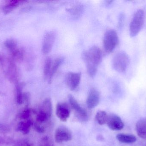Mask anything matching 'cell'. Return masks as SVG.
Segmentation results:
<instances>
[{"mask_svg":"<svg viewBox=\"0 0 146 146\" xmlns=\"http://www.w3.org/2000/svg\"><path fill=\"white\" fill-rule=\"evenodd\" d=\"M82 56L88 75L91 78H94L96 75L98 68L102 61V51L98 46H93L83 51Z\"/></svg>","mask_w":146,"mask_h":146,"instance_id":"cell-1","label":"cell"},{"mask_svg":"<svg viewBox=\"0 0 146 146\" xmlns=\"http://www.w3.org/2000/svg\"><path fill=\"white\" fill-rule=\"evenodd\" d=\"M119 43L117 33L113 29L106 31L103 39V45L105 51L107 53H111Z\"/></svg>","mask_w":146,"mask_h":146,"instance_id":"cell-2","label":"cell"},{"mask_svg":"<svg viewBox=\"0 0 146 146\" xmlns=\"http://www.w3.org/2000/svg\"><path fill=\"white\" fill-rule=\"evenodd\" d=\"M145 15L142 9H139L134 15L129 26V31L131 37H134L139 33L144 24Z\"/></svg>","mask_w":146,"mask_h":146,"instance_id":"cell-3","label":"cell"},{"mask_svg":"<svg viewBox=\"0 0 146 146\" xmlns=\"http://www.w3.org/2000/svg\"><path fill=\"white\" fill-rule=\"evenodd\" d=\"M128 55L124 51H120L117 53L112 60V67L115 70L119 73L125 72L129 64Z\"/></svg>","mask_w":146,"mask_h":146,"instance_id":"cell-4","label":"cell"},{"mask_svg":"<svg viewBox=\"0 0 146 146\" xmlns=\"http://www.w3.org/2000/svg\"><path fill=\"white\" fill-rule=\"evenodd\" d=\"M56 38V33L53 31H48L45 33L42 44V52L44 54L47 55L52 50Z\"/></svg>","mask_w":146,"mask_h":146,"instance_id":"cell-5","label":"cell"},{"mask_svg":"<svg viewBox=\"0 0 146 146\" xmlns=\"http://www.w3.org/2000/svg\"><path fill=\"white\" fill-rule=\"evenodd\" d=\"M68 98L70 105L76 113L77 117L82 121H87L88 115L86 111L80 106L72 95L71 94L68 95Z\"/></svg>","mask_w":146,"mask_h":146,"instance_id":"cell-6","label":"cell"},{"mask_svg":"<svg viewBox=\"0 0 146 146\" xmlns=\"http://www.w3.org/2000/svg\"><path fill=\"white\" fill-rule=\"evenodd\" d=\"M72 139V134L70 129L64 126L57 128L55 133V139L57 143L70 141Z\"/></svg>","mask_w":146,"mask_h":146,"instance_id":"cell-7","label":"cell"},{"mask_svg":"<svg viewBox=\"0 0 146 146\" xmlns=\"http://www.w3.org/2000/svg\"><path fill=\"white\" fill-rule=\"evenodd\" d=\"M81 79V73L69 72L66 76V82L69 89L71 91H74L79 86L80 83Z\"/></svg>","mask_w":146,"mask_h":146,"instance_id":"cell-8","label":"cell"},{"mask_svg":"<svg viewBox=\"0 0 146 146\" xmlns=\"http://www.w3.org/2000/svg\"><path fill=\"white\" fill-rule=\"evenodd\" d=\"M106 124L110 129L114 131L121 130L124 127V123L121 119L114 114L108 115Z\"/></svg>","mask_w":146,"mask_h":146,"instance_id":"cell-9","label":"cell"},{"mask_svg":"<svg viewBox=\"0 0 146 146\" xmlns=\"http://www.w3.org/2000/svg\"><path fill=\"white\" fill-rule=\"evenodd\" d=\"M100 100V95L98 91L94 88L91 89L88 93L86 100L88 108L92 109L98 105Z\"/></svg>","mask_w":146,"mask_h":146,"instance_id":"cell-10","label":"cell"},{"mask_svg":"<svg viewBox=\"0 0 146 146\" xmlns=\"http://www.w3.org/2000/svg\"><path fill=\"white\" fill-rule=\"evenodd\" d=\"M56 115L61 121L66 122L70 115V110L68 105L65 103H59L56 108Z\"/></svg>","mask_w":146,"mask_h":146,"instance_id":"cell-11","label":"cell"},{"mask_svg":"<svg viewBox=\"0 0 146 146\" xmlns=\"http://www.w3.org/2000/svg\"><path fill=\"white\" fill-rule=\"evenodd\" d=\"M39 112L46 116L49 119L51 118L52 114V103L50 98H48L44 99Z\"/></svg>","mask_w":146,"mask_h":146,"instance_id":"cell-12","label":"cell"},{"mask_svg":"<svg viewBox=\"0 0 146 146\" xmlns=\"http://www.w3.org/2000/svg\"><path fill=\"white\" fill-rule=\"evenodd\" d=\"M64 61V58L62 57H57L52 62V66L49 76L48 79V81L49 83H50L52 81V79L56 72L58 70L59 68L62 64Z\"/></svg>","mask_w":146,"mask_h":146,"instance_id":"cell-13","label":"cell"},{"mask_svg":"<svg viewBox=\"0 0 146 146\" xmlns=\"http://www.w3.org/2000/svg\"><path fill=\"white\" fill-rule=\"evenodd\" d=\"M136 130L141 138L146 139V117L141 119L137 122Z\"/></svg>","mask_w":146,"mask_h":146,"instance_id":"cell-14","label":"cell"},{"mask_svg":"<svg viewBox=\"0 0 146 146\" xmlns=\"http://www.w3.org/2000/svg\"><path fill=\"white\" fill-rule=\"evenodd\" d=\"M117 139L121 143L125 144H132L136 141V138L133 135L126 134H118L116 136Z\"/></svg>","mask_w":146,"mask_h":146,"instance_id":"cell-15","label":"cell"},{"mask_svg":"<svg viewBox=\"0 0 146 146\" xmlns=\"http://www.w3.org/2000/svg\"><path fill=\"white\" fill-rule=\"evenodd\" d=\"M52 58L50 57H48L45 58L44 65V79L48 81L51 69V66H52Z\"/></svg>","mask_w":146,"mask_h":146,"instance_id":"cell-16","label":"cell"},{"mask_svg":"<svg viewBox=\"0 0 146 146\" xmlns=\"http://www.w3.org/2000/svg\"><path fill=\"white\" fill-rule=\"evenodd\" d=\"M21 2V1H10L9 3L4 6L3 8V11L4 13L7 14L11 13L14 9L16 8L19 6Z\"/></svg>","mask_w":146,"mask_h":146,"instance_id":"cell-17","label":"cell"},{"mask_svg":"<svg viewBox=\"0 0 146 146\" xmlns=\"http://www.w3.org/2000/svg\"><path fill=\"white\" fill-rule=\"evenodd\" d=\"M108 115L104 111H100L96 114V119L100 125H104L107 122Z\"/></svg>","mask_w":146,"mask_h":146,"instance_id":"cell-18","label":"cell"},{"mask_svg":"<svg viewBox=\"0 0 146 146\" xmlns=\"http://www.w3.org/2000/svg\"><path fill=\"white\" fill-rule=\"evenodd\" d=\"M67 11L76 17L80 16L83 11V7L82 5H77L74 6L72 7L67 9Z\"/></svg>","mask_w":146,"mask_h":146,"instance_id":"cell-19","label":"cell"},{"mask_svg":"<svg viewBox=\"0 0 146 146\" xmlns=\"http://www.w3.org/2000/svg\"><path fill=\"white\" fill-rule=\"evenodd\" d=\"M4 45L6 48L9 49L13 53L17 49V42L14 39L10 38L7 39L4 42Z\"/></svg>","mask_w":146,"mask_h":146,"instance_id":"cell-20","label":"cell"},{"mask_svg":"<svg viewBox=\"0 0 146 146\" xmlns=\"http://www.w3.org/2000/svg\"><path fill=\"white\" fill-rule=\"evenodd\" d=\"M32 123L31 121L29 120L25 123H21L20 125V129L24 134L28 133L30 131V128L31 126Z\"/></svg>","mask_w":146,"mask_h":146,"instance_id":"cell-21","label":"cell"},{"mask_svg":"<svg viewBox=\"0 0 146 146\" xmlns=\"http://www.w3.org/2000/svg\"><path fill=\"white\" fill-rule=\"evenodd\" d=\"M39 146H54L50 139L48 136L44 137L40 142Z\"/></svg>","mask_w":146,"mask_h":146,"instance_id":"cell-22","label":"cell"},{"mask_svg":"<svg viewBox=\"0 0 146 146\" xmlns=\"http://www.w3.org/2000/svg\"><path fill=\"white\" fill-rule=\"evenodd\" d=\"M35 129L37 132L39 133H43L45 131L44 128L40 124H37L35 125Z\"/></svg>","mask_w":146,"mask_h":146,"instance_id":"cell-23","label":"cell"},{"mask_svg":"<svg viewBox=\"0 0 146 146\" xmlns=\"http://www.w3.org/2000/svg\"><path fill=\"white\" fill-rule=\"evenodd\" d=\"M31 111L29 109H27L22 113L21 115V117L23 119H26L30 117Z\"/></svg>","mask_w":146,"mask_h":146,"instance_id":"cell-24","label":"cell"}]
</instances>
